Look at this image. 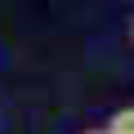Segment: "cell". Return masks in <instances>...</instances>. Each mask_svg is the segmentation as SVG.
<instances>
[{
  "label": "cell",
  "mask_w": 134,
  "mask_h": 134,
  "mask_svg": "<svg viewBox=\"0 0 134 134\" xmlns=\"http://www.w3.org/2000/svg\"><path fill=\"white\" fill-rule=\"evenodd\" d=\"M103 134H134V107L112 112V121H107V130H103Z\"/></svg>",
  "instance_id": "6da1fadb"
},
{
  "label": "cell",
  "mask_w": 134,
  "mask_h": 134,
  "mask_svg": "<svg viewBox=\"0 0 134 134\" xmlns=\"http://www.w3.org/2000/svg\"><path fill=\"white\" fill-rule=\"evenodd\" d=\"M90 134H103V130H90Z\"/></svg>",
  "instance_id": "7a4b0ae2"
}]
</instances>
